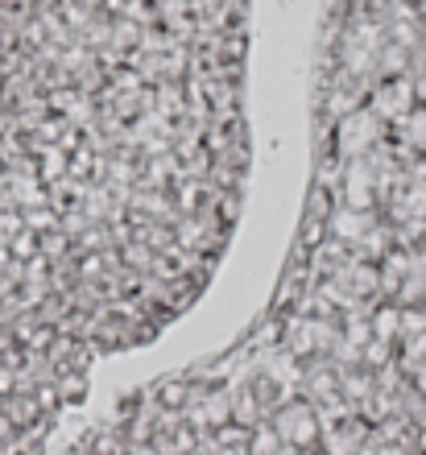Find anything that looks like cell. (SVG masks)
Returning a JSON list of instances; mask_svg holds the SVG:
<instances>
[{"instance_id":"30bf717a","label":"cell","mask_w":426,"mask_h":455,"mask_svg":"<svg viewBox=\"0 0 426 455\" xmlns=\"http://www.w3.org/2000/svg\"><path fill=\"white\" fill-rule=\"evenodd\" d=\"M368 327H373V336H377V339H393V336H402V302L377 307V311H373V319H368Z\"/></svg>"},{"instance_id":"7a4b0ae2","label":"cell","mask_w":426,"mask_h":455,"mask_svg":"<svg viewBox=\"0 0 426 455\" xmlns=\"http://www.w3.org/2000/svg\"><path fill=\"white\" fill-rule=\"evenodd\" d=\"M373 195H377V187H373V170H368L365 157H352V166H348V174H343V207L368 212V207H373Z\"/></svg>"},{"instance_id":"3957f363","label":"cell","mask_w":426,"mask_h":455,"mask_svg":"<svg viewBox=\"0 0 426 455\" xmlns=\"http://www.w3.org/2000/svg\"><path fill=\"white\" fill-rule=\"evenodd\" d=\"M377 116L373 112H352V116L343 120V132H340V145H343V154H352V157H365L368 145H377Z\"/></svg>"},{"instance_id":"7c38bea8","label":"cell","mask_w":426,"mask_h":455,"mask_svg":"<svg viewBox=\"0 0 426 455\" xmlns=\"http://www.w3.org/2000/svg\"><path fill=\"white\" fill-rule=\"evenodd\" d=\"M422 17H426V0H422Z\"/></svg>"},{"instance_id":"8fae6325","label":"cell","mask_w":426,"mask_h":455,"mask_svg":"<svg viewBox=\"0 0 426 455\" xmlns=\"http://www.w3.org/2000/svg\"><path fill=\"white\" fill-rule=\"evenodd\" d=\"M340 336L348 339L352 347H360V344H368V339H373V327H368V319H348Z\"/></svg>"},{"instance_id":"6da1fadb","label":"cell","mask_w":426,"mask_h":455,"mask_svg":"<svg viewBox=\"0 0 426 455\" xmlns=\"http://www.w3.org/2000/svg\"><path fill=\"white\" fill-rule=\"evenodd\" d=\"M269 419H273V431H277L282 447H294V451H319L323 422H319V414H315L310 402H302V397H285Z\"/></svg>"},{"instance_id":"52a82bcc","label":"cell","mask_w":426,"mask_h":455,"mask_svg":"<svg viewBox=\"0 0 426 455\" xmlns=\"http://www.w3.org/2000/svg\"><path fill=\"white\" fill-rule=\"evenodd\" d=\"M410 108H414V92H410V84H402V75H398V79H385V87L377 92V112L381 116H406Z\"/></svg>"},{"instance_id":"277c9868","label":"cell","mask_w":426,"mask_h":455,"mask_svg":"<svg viewBox=\"0 0 426 455\" xmlns=\"http://www.w3.org/2000/svg\"><path fill=\"white\" fill-rule=\"evenodd\" d=\"M302 389H307L310 406H319V402H327V397H340V369H335L332 360H323L319 369L310 364V369L302 372Z\"/></svg>"},{"instance_id":"8992f818","label":"cell","mask_w":426,"mask_h":455,"mask_svg":"<svg viewBox=\"0 0 426 455\" xmlns=\"http://www.w3.org/2000/svg\"><path fill=\"white\" fill-rule=\"evenodd\" d=\"M285 356L290 360H315L319 356V344H315V319H294L285 327Z\"/></svg>"},{"instance_id":"5b68a950","label":"cell","mask_w":426,"mask_h":455,"mask_svg":"<svg viewBox=\"0 0 426 455\" xmlns=\"http://www.w3.org/2000/svg\"><path fill=\"white\" fill-rule=\"evenodd\" d=\"M373 224L368 212H356V207H340V212H327V236L343 240V244H356L365 236V228Z\"/></svg>"},{"instance_id":"ba28073f","label":"cell","mask_w":426,"mask_h":455,"mask_svg":"<svg viewBox=\"0 0 426 455\" xmlns=\"http://www.w3.org/2000/svg\"><path fill=\"white\" fill-rule=\"evenodd\" d=\"M54 394H59L62 406H84L87 394H92L87 369H62V372H54Z\"/></svg>"},{"instance_id":"9c48e42d","label":"cell","mask_w":426,"mask_h":455,"mask_svg":"<svg viewBox=\"0 0 426 455\" xmlns=\"http://www.w3.org/2000/svg\"><path fill=\"white\" fill-rule=\"evenodd\" d=\"M190 397H195V385L182 381V377H170V381H162L154 389L157 410H166V414H182L190 406Z\"/></svg>"}]
</instances>
